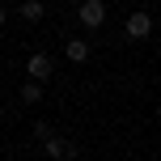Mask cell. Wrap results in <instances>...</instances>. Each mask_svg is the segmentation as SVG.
I'll return each mask as SVG.
<instances>
[{
  "label": "cell",
  "instance_id": "1",
  "mask_svg": "<svg viewBox=\"0 0 161 161\" xmlns=\"http://www.w3.org/2000/svg\"><path fill=\"white\" fill-rule=\"evenodd\" d=\"M76 21L85 25V30H102V21H106V0H80Z\"/></svg>",
  "mask_w": 161,
  "mask_h": 161
},
{
  "label": "cell",
  "instance_id": "2",
  "mask_svg": "<svg viewBox=\"0 0 161 161\" xmlns=\"http://www.w3.org/2000/svg\"><path fill=\"white\" fill-rule=\"evenodd\" d=\"M123 30H127V38H148L153 34V13H131L123 21Z\"/></svg>",
  "mask_w": 161,
  "mask_h": 161
},
{
  "label": "cell",
  "instance_id": "3",
  "mask_svg": "<svg viewBox=\"0 0 161 161\" xmlns=\"http://www.w3.org/2000/svg\"><path fill=\"white\" fill-rule=\"evenodd\" d=\"M51 68L55 64H51V55H42V51H34V55L25 59V72H30V80H38V85L51 76Z\"/></svg>",
  "mask_w": 161,
  "mask_h": 161
},
{
  "label": "cell",
  "instance_id": "4",
  "mask_svg": "<svg viewBox=\"0 0 161 161\" xmlns=\"http://www.w3.org/2000/svg\"><path fill=\"white\" fill-rule=\"evenodd\" d=\"M42 148H47L51 161H72V157H76V144H68V140H59V136H47Z\"/></svg>",
  "mask_w": 161,
  "mask_h": 161
},
{
  "label": "cell",
  "instance_id": "5",
  "mask_svg": "<svg viewBox=\"0 0 161 161\" xmlns=\"http://www.w3.org/2000/svg\"><path fill=\"white\" fill-rule=\"evenodd\" d=\"M64 51H68V59H72V64H85V59H89V42H85V38H68Z\"/></svg>",
  "mask_w": 161,
  "mask_h": 161
},
{
  "label": "cell",
  "instance_id": "6",
  "mask_svg": "<svg viewBox=\"0 0 161 161\" xmlns=\"http://www.w3.org/2000/svg\"><path fill=\"white\" fill-rule=\"evenodd\" d=\"M17 93H21V102H25V106H38V102H42V85H38V80H25Z\"/></svg>",
  "mask_w": 161,
  "mask_h": 161
},
{
  "label": "cell",
  "instance_id": "7",
  "mask_svg": "<svg viewBox=\"0 0 161 161\" xmlns=\"http://www.w3.org/2000/svg\"><path fill=\"white\" fill-rule=\"evenodd\" d=\"M42 13H47L42 0H21V17H25V21H42Z\"/></svg>",
  "mask_w": 161,
  "mask_h": 161
},
{
  "label": "cell",
  "instance_id": "8",
  "mask_svg": "<svg viewBox=\"0 0 161 161\" xmlns=\"http://www.w3.org/2000/svg\"><path fill=\"white\" fill-rule=\"evenodd\" d=\"M47 136H55V127H51V123H34V140H38V144H42V140H47Z\"/></svg>",
  "mask_w": 161,
  "mask_h": 161
},
{
  "label": "cell",
  "instance_id": "9",
  "mask_svg": "<svg viewBox=\"0 0 161 161\" xmlns=\"http://www.w3.org/2000/svg\"><path fill=\"white\" fill-rule=\"evenodd\" d=\"M4 21H8V13H4V8H0V25H4Z\"/></svg>",
  "mask_w": 161,
  "mask_h": 161
}]
</instances>
